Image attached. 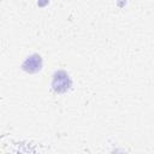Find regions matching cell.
<instances>
[{
  "label": "cell",
  "instance_id": "1",
  "mask_svg": "<svg viewBox=\"0 0 154 154\" xmlns=\"http://www.w3.org/2000/svg\"><path fill=\"white\" fill-rule=\"evenodd\" d=\"M53 85L57 90L61 91V90H65L67 88V77L65 73L63 72H59L55 75L54 77V82H53Z\"/></svg>",
  "mask_w": 154,
  "mask_h": 154
},
{
  "label": "cell",
  "instance_id": "2",
  "mask_svg": "<svg viewBox=\"0 0 154 154\" xmlns=\"http://www.w3.org/2000/svg\"><path fill=\"white\" fill-rule=\"evenodd\" d=\"M25 64H29V67H26L25 70H28V71H30V72H34V71L40 70V66H41V59H40V57L35 55V57L29 58V59L26 60Z\"/></svg>",
  "mask_w": 154,
  "mask_h": 154
}]
</instances>
